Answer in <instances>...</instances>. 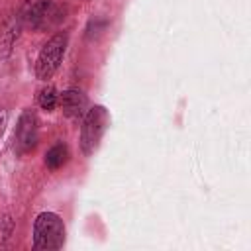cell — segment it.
<instances>
[{
  "instance_id": "7a4b0ae2",
  "label": "cell",
  "mask_w": 251,
  "mask_h": 251,
  "mask_svg": "<svg viewBox=\"0 0 251 251\" xmlns=\"http://www.w3.org/2000/svg\"><path fill=\"white\" fill-rule=\"evenodd\" d=\"M67 43H69L67 31H59L45 41V45L41 47L37 61H35V76L39 80H49L57 73V69L65 57Z\"/></svg>"
},
{
  "instance_id": "5b68a950",
  "label": "cell",
  "mask_w": 251,
  "mask_h": 251,
  "mask_svg": "<svg viewBox=\"0 0 251 251\" xmlns=\"http://www.w3.org/2000/svg\"><path fill=\"white\" fill-rule=\"evenodd\" d=\"M61 102V110L67 118L71 120H80L84 118V114L88 112V98L82 90L78 88H69L59 96Z\"/></svg>"
},
{
  "instance_id": "6da1fadb",
  "label": "cell",
  "mask_w": 251,
  "mask_h": 251,
  "mask_svg": "<svg viewBox=\"0 0 251 251\" xmlns=\"http://www.w3.org/2000/svg\"><path fill=\"white\" fill-rule=\"evenodd\" d=\"M65 243V224L55 212H41L33 220V249L51 251Z\"/></svg>"
},
{
  "instance_id": "8992f818",
  "label": "cell",
  "mask_w": 251,
  "mask_h": 251,
  "mask_svg": "<svg viewBox=\"0 0 251 251\" xmlns=\"http://www.w3.org/2000/svg\"><path fill=\"white\" fill-rule=\"evenodd\" d=\"M67 161H69V147H67V143H63V141H57L55 145H51V147L47 149V153H45V159H43V163H45V167H47L49 171L61 169Z\"/></svg>"
},
{
  "instance_id": "52a82bcc",
  "label": "cell",
  "mask_w": 251,
  "mask_h": 251,
  "mask_svg": "<svg viewBox=\"0 0 251 251\" xmlns=\"http://www.w3.org/2000/svg\"><path fill=\"white\" fill-rule=\"evenodd\" d=\"M57 102H59V94H57V90H55L53 86H45V88L39 90V94H37V104H39L43 110L53 112V110L57 108Z\"/></svg>"
},
{
  "instance_id": "3957f363",
  "label": "cell",
  "mask_w": 251,
  "mask_h": 251,
  "mask_svg": "<svg viewBox=\"0 0 251 251\" xmlns=\"http://www.w3.org/2000/svg\"><path fill=\"white\" fill-rule=\"evenodd\" d=\"M108 126V112L104 106H94L84 114L82 127H80V149L84 155H92L106 131Z\"/></svg>"
},
{
  "instance_id": "277c9868",
  "label": "cell",
  "mask_w": 251,
  "mask_h": 251,
  "mask_svg": "<svg viewBox=\"0 0 251 251\" xmlns=\"http://www.w3.org/2000/svg\"><path fill=\"white\" fill-rule=\"evenodd\" d=\"M39 139V127H37V116L33 110H24L20 114L16 131H14V149L18 155H27L35 149Z\"/></svg>"
},
{
  "instance_id": "9c48e42d",
  "label": "cell",
  "mask_w": 251,
  "mask_h": 251,
  "mask_svg": "<svg viewBox=\"0 0 251 251\" xmlns=\"http://www.w3.org/2000/svg\"><path fill=\"white\" fill-rule=\"evenodd\" d=\"M4 124H6V114L0 110V133H2V129H4Z\"/></svg>"
},
{
  "instance_id": "ba28073f",
  "label": "cell",
  "mask_w": 251,
  "mask_h": 251,
  "mask_svg": "<svg viewBox=\"0 0 251 251\" xmlns=\"http://www.w3.org/2000/svg\"><path fill=\"white\" fill-rule=\"evenodd\" d=\"M12 231H14V220L10 216H4L0 220V241L8 239L12 235Z\"/></svg>"
}]
</instances>
